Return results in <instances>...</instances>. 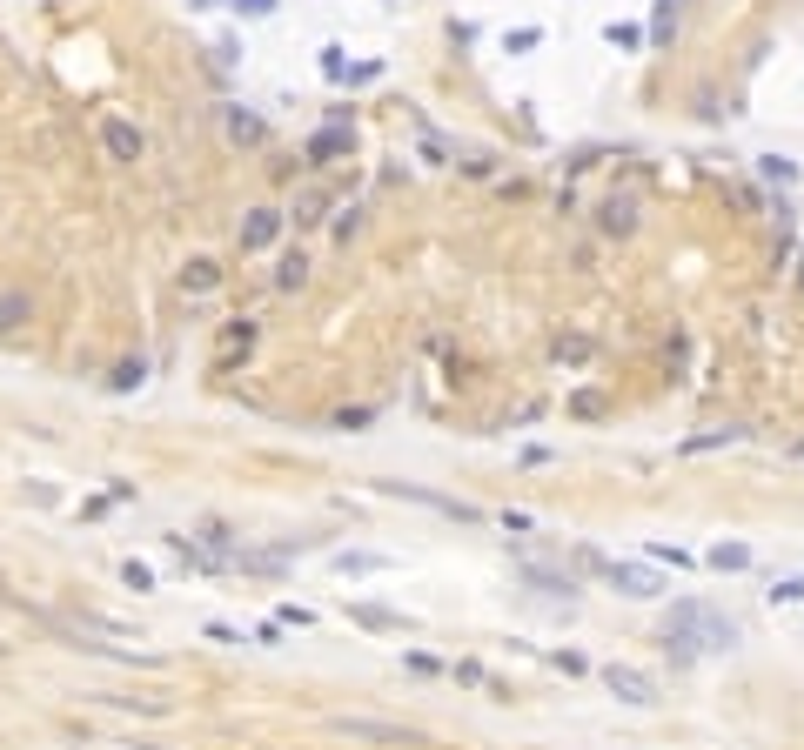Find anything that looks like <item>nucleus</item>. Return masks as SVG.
Segmentation results:
<instances>
[{
  "label": "nucleus",
  "mask_w": 804,
  "mask_h": 750,
  "mask_svg": "<svg viewBox=\"0 0 804 750\" xmlns=\"http://www.w3.org/2000/svg\"><path fill=\"white\" fill-rule=\"evenodd\" d=\"M664 650L677 663H697L704 650H737V623L691 596V603H677V610L664 617Z\"/></svg>",
  "instance_id": "obj_1"
},
{
  "label": "nucleus",
  "mask_w": 804,
  "mask_h": 750,
  "mask_svg": "<svg viewBox=\"0 0 804 750\" xmlns=\"http://www.w3.org/2000/svg\"><path fill=\"white\" fill-rule=\"evenodd\" d=\"M603 690H610L617 704H637V710L657 704V677L637 670V663H603Z\"/></svg>",
  "instance_id": "obj_2"
},
{
  "label": "nucleus",
  "mask_w": 804,
  "mask_h": 750,
  "mask_svg": "<svg viewBox=\"0 0 804 750\" xmlns=\"http://www.w3.org/2000/svg\"><path fill=\"white\" fill-rule=\"evenodd\" d=\"M94 141H101V155H108V161H121V168L148 155V134L134 128V121H121V114H108V121L94 128Z\"/></svg>",
  "instance_id": "obj_3"
},
{
  "label": "nucleus",
  "mask_w": 804,
  "mask_h": 750,
  "mask_svg": "<svg viewBox=\"0 0 804 750\" xmlns=\"http://www.w3.org/2000/svg\"><path fill=\"white\" fill-rule=\"evenodd\" d=\"M583 563H590V570H603L624 596H664V583H657L650 570H637V563H603V556H583Z\"/></svg>",
  "instance_id": "obj_4"
},
{
  "label": "nucleus",
  "mask_w": 804,
  "mask_h": 750,
  "mask_svg": "<svg viewBox=\"0 0 804 750\" xmlns=\"http://www.w3.org/2000/svg\"><path fill=\"white\" fill-rule=\"evenodd\" d=\"M335 730H342V737H362V744H416V730H402V724H369V717H335Z\"/></svg>",
  "instance_id": "obj_5"
},
{
  "label": "nucleus",
  "mask_w": 804,
  "mask_h": 750,
  "mask_svg": "<svg viewBox=\"0 0 804 750\" xmlns=\"http://www.w3.org/2000/svg\"><path fill=\"white\" fill-rule=\"evenodd\" d=\"M282 208H248V221H242V255H255V248H268L275 235H282Z\"/></svg>",
  "instance_id": "obj_6"
},
{
  "label": "nucleus",
  "mask_w": 804,
  "mask_h": 750,
  "mask_svg": "<svg viewBox=\"0 0 804 750\" xmlns=\"http://www.w3.org/2000/svg\"><path fill=\"white\" fill-rule=\"evenodd\" d=\"M382 496H409V503H429V509H443V516H456V523H476V509H469V503L436 496V489H416V483H382Z\"/></svg>",
  "instance_id": "obj_7"
},
{
  "label": "nucleus",
  "mask_w": 804,
  "mask_h": 750,
  "mask_svg": "<svg viewBox=\"0 0 804 750\" xmlns=\"http://www.w3.org/2000/svg\"><path fill=\"white\" fill-rule=\"evenodd\" d=\"M329 563H335V576H382V570H396V563L376 556V550H335Z\"/></svg>",
  "instance_id": "obj_8"
},
{
  "label": "nucleus",
  "mask_w": 804,
  "mask_h": 750,
  "mask_svg": "<svg viewBox=\"0 0 804 750\" xmlns=\"http://www.w3.org/2000/svg\"><path fill=\"white\" fill-rule=\"evenodd\" d=\"M523 576H530V583H536L543 596H563V603L577 596V576H563V570H543V563H523Z\"/></svg>",
  "instance_id": "obj_9"
},
{
  "label": "nucleus",
  "mask_w": 804,
  "mask_h": 750,
  "mask_svg": "<svg viewBox=\"0 0 804 750\" xmlns=\"http://www.w3.org/2000/svg\"><path fill=\"white\" fill-rule=\"evenodd\" d=\"M704 563H711V570H751V543H711Z\"/></svg>",
  "instance_id": "obj_10"
},
{
  "label": "nucleus",
  "mask_w": 804,
  "mask_h": 750,
  "mask_svg": "<svg viewBox=\"0 0 804 750\" xmlns=\"http://www.w3.org/2000/svg\"><path fill=\"white\" fill-rule=\"evenodd\" d=\"M349 617L362 623V630H402L396 610H382V603H349Z\"/></svg>",
  "instance_id": "obj_11"
},
{
  "label": "nucleus",
  "mask_w": 804,
  "mask_h": 750,
  "mask_svg": "<svg viewBox=\"0 0 804 750\" xmlns=\"http://www.w3.org/2000/svg\"><path fill=\"white\" fill-rule=\"evenodd\" d=\"M262 114H242V108H228V141H248V148H255V141H262Z\"/></svg>",
  "instance_id": "obj_12"
},
{
  "label": "nucleus",
  "mask_w": 804,
  "mask_h": 750,
  "mask_svg": "<svg viewBox=\"0 0 804 750\" xmlns=\"http://www.w3.org/2000/svg\"><path fill=\"white\" fill-rule=\"evenodd\" d=\"M215 282H222V268H215V262H188V268H181V288H188V295H208Z\"/></svg>",
  "instance_id": "obj_13"
},
{
  "label": "nucleus",
  "mask_w": 804,
  "mask_h": 750,
  "mask_svg": "<svg viewBox=\"0 0 804 750\" xmlns=\"http://www.w3.org/2000/svg\"><path fill=\"white\" fill-rule=\"evenodd\" d=\"M289 215H295V228H309V221H322V215H329V195H322V188H309V195H295V208H289Z\"/></svg>",
  "instance_id": "obj_14"
},
{
  "label": "nucleus",
  "mask_w": 804,
  "mask_h": 750,
  "mask_svg": "<svg viewBox=\"0 0 804 750\" xmlns=\"http://www.w3.org/2000/svg\"><path fill=\"white\" fill-rule=\"evenodd\" d=\"M603 228H610V235H630V228H637V201H603Z\"/></svg>",
  "instance_id": "obj_15"
},
{
  "label": "nucleus",
  "mask_w": 804,
  "mask_h": 750,
  "mask_svg": "<svg viewBox=\"0 0 804 750\" xmlns=\"http://www.w3.org/2000/svg\"><path fill=\"white\" fill-rule=\"evenodd\" d=\"M744 429H704V436H684V456H704V449H724V442H737Z\"/></svg>",
  "instance_id": "obj_16"
},
{
  "label": "nucleus",
  "mask_w": 804,
  "mask_h": 750,
  "mask_svg": "<svg viewBox=\"0 0 804 750\" xmlns=\"http://www.w3.org/2000/svg\"><path fill=\"white\" fill-rule=\"evenodd\" d=\"M342 148H349V134H342V128H322L309 141V161H329V155H342Z\"/></svg>",
  "instance_id": "obj_17"
},
{
  "label": "nucleus",
  "mask_w": 804,
  "mask_h": 750,
  "mask_svg": "<svg viewBox=\"0 0 804 750\" xmlns=\"http://www.w3.org/2000/svg\"><path fill=\"white\" fill-rule=\"evenodd\" d=\"M309 282V262L302 255H282V268H275V288H302Z\"/></svg>",
  "instance_id": "obj_18"
},
{
  "label": "nucleus",
  "mask_w": 804,
  "mask_h": 750,
  "mask_svg": "<svg viewBox=\"0 0 804 750\" xmlns=\"http://www.w3.org/2000/svg\"><path fill=\"white\" fill-rule=\"evenodd\" d=\"M650 563H670V570H691L697 556H691V550H677V543H650Z\"/></svg>",
  "instance_id": "obj_19"
},
{
  "label": "nucleus",
  "mask_w": 804,
  "mask_h": 750,
  "mask_svg": "<svg viewBox=\"0 0 804 750\" xmlns=\"http://www.w3.org/2000/svg\"><path fill=\"white\" fill-rule=\"evenodd\" d=\"M764 596H771V603H804V576H778Z\"/></svg>",
  "instance_id": "obj_20"
},
{
  "label": "nucleus",
  "mask_w": 804,
  "mask_h": 750,
  "mask_svg": "<svg viewBox=\"0 0 804 750\" xmlns=\"http://www.w3.org/2000/svg\"><path fill=\"white\" fill-rule=\"evenodd\" d=\"M27 315V295H0V329H21Z\"/></svg>",
  "instance_id": "obj_21"
},
{
  "label": "nucleus",
  "mask_w": 804,
  "mask_h": 750,
  "mask_svg": "<svg viewBox=\"0 0 804 750\" xmlns=\"http://www.w3.org/2000/svg\"><path fill=\"white\" fill-rule=\"evenodd\" d=\"M758 175H764V181H791V175H798V168H791V161H784V155H758Z\"/></svg>",
  "instance_id": "obj_22"
},
{
  "label": "nucleus",
  "mask_w": 804,
  "mask_h": 750,
  "mask_svg": "<svg viewBox=\"0 0 804 750\" xmlns=\"http://www.w3.org/2000/svg\"><path fill=\"white\" fill-rule=\"evenodd\" d=\"M121 583H128V590H155V570H148V563H121Z\"/></svg>",
  "instance_id": "obj_23"
},
{
  "label": "nucleus",
  "mask_w": 804,
  "mask_h": 750,
  "mask_svg": "<svg viewBox=\"0 0 804 750\" xmlns=\"http://www.w3.org/2000/svg\"><path fill=\"white\" fill-rule=\"evenodd\" d=\"M349 235H362V208H342V221H335V242H349Z\"/></svg>",
  "instance_id": "obj_24"
},
{
  "label": "nucleus",
  "mask_w": 804,
  "mask_h": 750,
  "mask_svg": "<svg viewBox=\"0 0 804 750\" xmlns=\"http://www.w3.org/2000/svg\"><path fill=\"white\" fill-rule=\"evenodd\" d=\"M141 375H148L141 362H121V369H114V389H141Z\"/></svg>",
  "instance_id": "obj_25"
},
{
  "label": "nucleus",
  "mask_w": 804,
  "mask_h": 750,
  "mask_svg": "<svg viewBox=\"0 0 804 750\" xmlns=\"http://www.w3.org/2000/svg\"><path fill=\"white\" fill-rule=\"evenodd\" d=\"M235 7H242L248 21H268V14H275V7H282V0H235Z\"/></svg>",
  "instance_id": "obj_26"
},
{
  "label": "nucleus",
  "mask_w": 804,
  "mask_h": 750,
  "mask_svg": "<svg viewBox=\"0 0 804 750\" xmlns=\"http://www.w3.org/2000/svg\"><path fill=\"white\" fill-rule=\"evenodd\" d=\"M798 288H804V282H798Z\"/></svg>",
  "instance_id": "obj_27"
}]
</instances>
